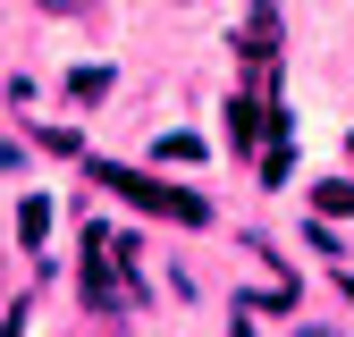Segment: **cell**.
<instances>
[{"label":"cell","mask_w":354,"mask_h":337,"mask_svg":"<svg viewBox=\"0 0 354 337\" xmlns=\"http://www.w3.org/2000/svg\"><path fill=\"white\" fill-rule=\"evenodd\" d=\"M93 186L127 194L136 211H152V220H177V228H203V220H211V202H203V194L160 186V177H144V168H118V160H93Z\"/></svg>","instance_id":"cell-1"},{"label":"cell","mask_w":354,"mask_h":337,"mask_svg":"<svg viewBox=\"0 0 354 337\" xmlns=\"http://www.w3.org/2000/svg\"><path fill=\"white\" fill-rule=\"evenodd\" d=\"M228 126H236V152H261V93H236L228 102Z\"/></svg>","instance_id":"cell-2"},{"label":"cell","mask_w":354,"mask_h":337,"mask_svg":"<svg viewBox=\"0 0 354 337\" xmlns=\"http://www.w3.org/2000/svg\"><path fill=\"white\" fill-rule=\"evenodd\" d=\"M17 236H26L34 253L51 244V194H26V202H17Z\"/></svg>","instance_id":"cell-3"},{"label":"cell","mask_w":354,"mask_h":337,"mask_svg":"<svg viewBox=\"0 0 354 337\" xmlns=\"http://www.w3.org/2000/svg\"><path fill=\"white\" fill-rule=\"evenodd\" d=\"M313 211H321V220H354V186H346V177L313 186Z\"/></svg>","instance_id":"cell-4"},{"label":"cell","mask_w":354,"mask_h":337,"mask_svg":"<svg viewBox=\"0 0 354 337\" xmlns=\"http://www.w3.org/2000/svg\"><path fill=\"white\" fill-rule=\"evenodd\" d=\"M152 152H160V160H194V168H203V135H194V126H177V135H160Z\"/></svg>","instance_id":"cell-5"},{"label":"cell","mask_w":354,"mask_h":337,"mask_svg":"<svg viewBox=\"0 0 354 337\" xmlns=\"http://www.w3.org/2000/svg\"><path fill=\"white\" fill-rule=\"evenodd\" d=\"M68 93H76V102H93V93H110V68H76V76H68Z\"/></svg>","instance_id":"cell-6"},{"label":"cell","mask_w":354,"mask_h":337,"mask_svg":"<svg viewBox=\"0 0 354 337\" xmlns=\"http://www.w3.org/2000/svg\"><path fill=\"white\" fill-rule=\"evenodd\" d=\"M42 152H59V160H76L84 144H76V126H42Z\"/></svg>","instance_id":"cell-7"},{"label":"cell","mask_w":354,"mask_h":337,"mask_svg":"<svg viewBox=\"0 0 354 337\" xmlns=\"http://www.w3.org/2000/svg\"><path fill=\"white\" fill-rule=\"evenodd\" d=\"M42 9H68V17H76V9H93V0H42Z\"/></svg>","instance_id":"cell-8"},{"label":"cell","mask_w":354,"mask_h":337,"mask_svg":"<svg viewBox=\"0 0 354 337\" xmlns=\"http://www.w3.org/2000/svg\"><path fill=\"white\" fill-rule=\"evenodd\" d=\"M0 168H17V144H9V135H0Z\"/></svg>","instance_id":"cell-9"},{"label":"cell","mask_w":354,"mask_h":337,"mask_svg":"<svg viewBox=\"0 0 354 337\" xmlns=\"http://www.w3.org/2000/svg\"><path fill=\"white\" fill-rule=\"evenodd\" d=\"M228 337H253V320H236V329H228Z\"/></svg>","instance_id":"cell-10"},{"label":"cell","mask_w":354,"mask_h":337,"mask_svg":"<svg viewBox=\"0 0 354 337\" xmlns=\"http://www.w3.org/2000/svg\"><path fill=\"white\" fill-rule=\"evenodd\" d=\"M304 337H337V329H304Z\"/></svg>","instance_id":"cell-11"}]
</instances>
